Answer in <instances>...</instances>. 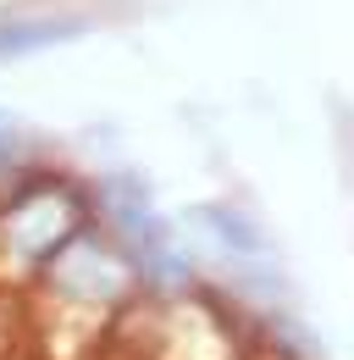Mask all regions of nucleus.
<instances>
[{
    "instance_id": "3",
    "label": "nucleus",
    "mask_w": 354,
    "mask_h": 360,
    "mask_svg": "<svg viewBox=\"0 0 354 360\" xmlns=\"http://www.w3.org/2000/svg\"><path fill=\"white\" fill-rule=\"evenodd\" d=\"M88 34V17H0V61H17V56H39V50L72 45Z\"/></svg>"
},
{
    "instance_id": "1",
    "label": "nucleus",
    "mask_w": 354,
    "mask_h": 360,
    "mask_svg": "<svg viewBox=\"0 0 354 360\" xmlns=\"http://www.w3.org/2000/svg\"><path fill=\"white\" fill-rule=\"evenodd\" d=\"M44 277L61 300H84V305H117L128 294L133 271L128 261L105 244V238H88V233H72L50 261H44Z\"/></svg>"
},
{
    "instance_id": "2",
    "label": "nucleus",
    "mask_w": 354,
    "mask_h": 360,
    "mask_svg": "<svg viewBox=\"0 0 354 360\" xmlns=\"http://www.w3.org/2000/svg\"><path fill=\"white\" fill-rule=\"evenodd\" d=\"M78 233V200L67 188H34L0 211V250L22 261H50L67 238Z\"/></svg>"
},
{
    "instance_id": "4",
    "label": "nucleus",
    "mask_w": 354,
    "mask_h": 360,
    "mask_svg": "<svg viewBox=\"0 0 354 360\" xmlns=\"http://www.w3.org/2000/svg\"><path fill=\"white\" fill-rule=\"evenodd\" d=\"M199 222L211 227V233H221V244H232L238 255H266V238L244 222L238 211H227V205H205V211H199Z\"/></svg>"
}]
</instances>
